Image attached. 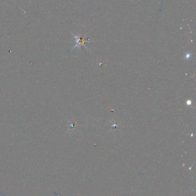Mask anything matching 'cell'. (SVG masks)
<instances>
[{
    "label": "cell",
    "mask_w": 196,
    "mask_h": 196,
    "mask_svg": "<svg viewBox=\"0 0 196 196\" xmlns=\"http://www.w3.org/2000/svg\"><path fill=\"white\" fill-rule=\"evenodd\" d=\"M73 36H74V38H75V40H76V44L74 46L73 48H72V50H73L74 48H81V46H84V47L86 48V49L89 50V49L86 47V43L88 42H90V40L89 39L86 40L85 38H83V37H81V36L75 35H74V34H73Z\"/></svg>",
    "instance_id": "1"
}]
</instances>
